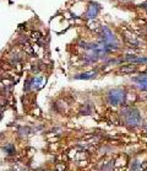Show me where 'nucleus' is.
<instances>
[{"label":"nucleus","mask_w":147,"mask_h":171,"mask_svg":"<svg viewBox=\"0 0 147 171\" xmlns=\"http://www.w3.org/2000/svg\"><path fill=\"white\" fill-rule=\"evenodd\" d=\"M124 122L130 127H136L141 122V114L136 108H125L124 112Z\"/></svg>","instance_id":"f257e3e1"},{"label":"nucleus","mask_w":147,"mask_h":171,"mask_svg":"<svg viewBox=\"0 0 147 171\" xmlns=\"http://www.w3.org/2000/svg\"><path fill=\"white\" fill-rule=\"evenodd\" d=\"M125 91L121 89H113V90H109L107 94V101L108 104L113 105V106H118L121 105L125 102Z\"/></svg>","instance_id":"f03ea898"},{"label":"nucleus","mask_w":147,"mask_h":171,"mask_svg":"<svg viewBox=\"0 0 147 171\" xmlns=\"http://www.w3.org/2000/svg\"><path fill=\"white\" fill-rule=\"evenodd\" d=\"M99 9H101V6L98 5L97 3H89V5H88V8H87V10H86V17H88V19H94L96 16H97V14H98V11H99Z\"/></svg>","instance_id":"7ed1b4c3"},{"label":"nucleus","mask_w":147,"mask_h":171,"mask_svg":"<svg viewBox=\"0 0 147 171\" xmlns=\"http://www.w3.org/2000/svg\"><path fill=\"white\" fill-rule=\"evenodd\" d=\"M132 80H134L135 83H137L140 86H141V87L143 89V90H147V73L138 75V77L134 78Z\"/></svg>","instance_id":"20e7f679"},{"label":"nucleus","mask_w":147,"mask_h":171,"mask_svg":"<svg viewBox=\"0 0 147 171\" xmlns=\"http://www.w3.org/2000/svg\"><path fill=\"white\" fill-rule=\"evenodd\" d=\"M97 77V72H87V73H81L75 75V79H86V80H91L94 79Z\"/></svg>","instance_id":"39448f33"},{"label":"nucleus","mask_w":147,"mask_h":171,"mask_svg":"<svg viewBox=\"0 0 147 171\" xmlns=\"http://www.w3.org/2000/svg\"><path fill=\"white\" fill-rule=\"evenodd\" d=\"M137 69H136V67L134 64H128V65H124L120 68V72L121 74H131V73H135Z\"/></svg>","instance_id":"423d86ee"},{"label":"nucleus","mask_w":147,"mask_h":171,"mask_svg":"<svg viewBox=\"0 0 147 171\" xmlns=\"http://www.w3.org/2000/svg\"><path fill=\"white\" fill-rule=\"evenodd\" d=\"M43 81H44V79L42 77L33 78V79H31V86L33 89H39V87L43 86Z\"/></svg>","instance_id":"0eeeda50"},{"label":"nucleus","mask_w":147,"mask_h":171,"mask_svg":"<svg viewBox=\"0 0 147 171\" xmlns=\"http://www.w3.org/2000/svg\"><path fill=\"white\" fill-rule=\"evenodd\" d=\"M101 171H114V160H107L101 166Z\"/></svg>","instance_id":"6e6552de"},{"label":"nucleus","mask_w":147,"mask_h":171,"mask_svg":"<svg viewBox=\"0 0 147 171\" xmlns=\"http://www.w3.org/2000/svg\"><path fill=\"white\" fill-rule=\"evenodd\" d=\"M4 150H5V153L6 155H9V156H13L16 154V148L13 144H11V143H9V144H6L4 147Z\"/></svg>","instance_id":"1a4fd4ad"},{"label":"nucleus","mask_w":147,"mask_h":171,"mask_svg":"<svg viewBox=\"0 0 147 171\" xmlns=\"http://www.w3.org/2000/svg\"><path fill=\"white\" fill-rule=\"evenodd\" d=\"M92 112H93V107H92V105H91L89 102L85 104V105H83V107L81 108V113L82 114H91Z\"/></svg>","instance_id":"9d476101"},{"label":"nucleus","mask_w":147,"mask_h":171,"mask_svg":"<svg viewBox=\"0 0 147 171\" xmlns=\"http://www.w3.org/2000/svg\"><path fill=\"white\" fill-rule=\"evenodd\" d=\"M88 27H89L91 30H93V29H94V30L97 31L98 29H99V25H98L96 21H92V20H91V21L88 22Z\"/></svg>","instance_id":"9b49d317"},{"label":"nucleus","mask_w":147,"mask_h":171,"mask_svg":"<svg viewBox=\"0 0 147 171\" xmlns=\"http://www.w3.org/2000/svg\"><path fill=\"white\" fill-rule=\"evenodd\" d=\"M31 38L37 42V41H39V39L42 38V33H40V32H33L32 35H31Z\"/></svg>","instance_id":"f8f14e48"},{"label":"nucleus","mask_w":147,"mask_h":171,"mask_svg":"<svg viewBox=\"0 0 147 171\" xmlns=\"http://www.w3.org/2000/svg\"><path fill=\"white\" fill-rule=\"evenodd\" d=\"M55 169H57V171H65L66 170V166H65L64 162H59Z\"/></svg>","instance_id":"ddd939ff"},{"label":"nucleus","mask_w":147,"mask_h":171,"mask_svg":"<svg viewBox=\"0 0 147 171\" xmlns=\"http://www.w3.org/2000/svg\"><path fill=\"white\" fill-rule=\"evenodd\" d=\"M143 131H145V132H147V124H146V126H143Z\"/></svg>","instance_id":"4468645a"},{"label":"nucleus","mask_w":147,"mask_h":171,"mask_svg":"<svg viewBox=\"0 0 147 171\" xmlns=\"http://www.w3.org/2000/svg\"><path fill=\"white\" fill-rule=\"evenodd\" d=\"M143 8L147 10V3H145V4H143Z\"/></svg>","instance_id":"2eb2a0df"}]
</instances>
